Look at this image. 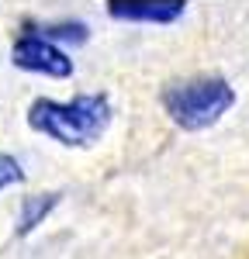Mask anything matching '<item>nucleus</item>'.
Instances as JSON below:
<instances>
[{
	"instance_id": "obj_1",
	"label": "nucleus",
	"mask_w": 249,
	"mask_h": 259,
	"mask_svg": "<svg viewBox=\"0 0 249 259\" xmlns=\"http://www.w3.org/2000/svg\"><path fill=\"white\" fill-rule=\"evenodd\" d=\"M28 124L45 135V139L69 145V149H87L111 124V100L104 94H80L73 100H49L38 97L28 107Z\"/></svg>"
},
{
	"instance_id": "obj_2",
	"label": "nucleus",
	"mask_w": 249,
	"mask_h": 259,
	"mask_svg": "<svg viewBox=\"0 0 249 259\" xmlns=\"http://www.w3.org/2000/svg\"><path fill=\"white\" fill-rule=\"evenodd\" d=\"M159 100L177 128L201 132V128H211L235 104V90L222 76H197V80L170 83Z\"/></svg>"
},
{
	"instance_id": "obj_3",
	"label": "nucleus",
	"mask_w": 249,
	"mask_h": 259,
	"mask_svg": "<svg viewBox=\"0 0 249 259\" xmlns=\"http://www.w3.org/2000/svg\"><path fill=\"white\" fill-rule=\"evenodd\" d=\"M11 62H14L18 69L45 73V76H56V80L73 76V59L62 52L59 45L45 41L42 35H35V31H28V35H21V38L14 41V49H11Z\"/></svg>"
},
{
	"instance_id": "obj_4",
	"label": "nucleus",
	"mask_w": 249,
	"mask_h": 259,
	"mask_svg": "<svg viewBox=\"0 0 249 259\" xmlns=\"http://www.w3.org/2000/svg\"><path fill=\"white\" fill-rule=\"evenodd\" d=\"M187 11L184 0H111L107 18L132 24H173Z\"/></svg>"
},
{
	"instance_id": "obj_5",
	"label": "nucleus",
	"mask_w": 249,
	"mask_h": 259,
	"mask_svg": "<svg viewBox=\"0 0 249 259\" xmlns=\"http://www.w3.org/2000/svg\"><path fill=\"white\" fill-rule=\"evenodd\" d=\"M59 204V194H35V197H28L24 204H21V214H18V235H28L31 228H38L42 221H45V214L52 211Z\"/></svg>"
},
{
	"instance_id": "obj_6",
	"label": "nucleus",
	"mask_w": 249,
	"mask_h": 259,
	"mask_svg": "<svg viewBox=\"0 0 249 259\" xmlns=\"http://www.w3.org/2000/svg\"><path fill=\"white\" fill-rule=\"evenodd\" d=\"M35 35H42L45 41H52L56 45V38L62 41H87V24H80V21H62V24H42V28H35Z\"/></svg>"
},
{
	"instance_id": "obj_7",
	"label": "nucleus",
	"mask_w": 249,
	"mask_h": 259,
	"mask_svg": "<svg viewBox=\"0 0 249 259\" xmlns=\"http://www.w3.org/2000/svg\"><path fill=\"white\" fill-rule=\"evenodd\" d=\"M24 180V169H21V162L14 156H7V152H0V190H7V187H14Z\"/></svg>"
}]
</instances>
